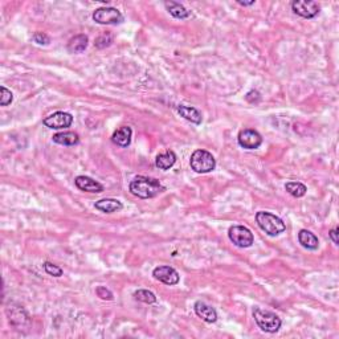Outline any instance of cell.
I'll return each instance as SVG.
<instances>
[{"label":"cell","mask_w":339,"mask_h":339,"mask_svg":"<svg viewBox=\"0 0 339 339\" xmlns=\"http://www.w3.org/2000/svg\"><path fill=\"white\" fill-rule=\"evenodd\" d=\"M165 187L161 182L147 176H135L130 183V192L139 199H151L162 194Z\"/></svg>","instance_id":"obj_1"},{"label":"cell","mask_w":339,"mask_h":339,"mask_svg":"<svg viewBox=\"0 0 339 339\" xmlns=\"http://www.w3.org/2000/svg\"><path fill=\"white\" fill-rule=\"evenodd\" d=\"M256 221L260 228L269 236H278L286 230V225L282 221V219L270 212H265V211L256 213Z\"/></svg>","instance_id":"obj_2"},{"label":"cell","mask_w":339,"mask_h":339,"mask_svg":"<svg viewBox=\"0 0 339 339\" xmlns=\"http://www.w3.org/2000/svg\"><path fill=\"white\" fill-rule=\"evenodd\" d=\"M253 317H255V321L257 323V326L265 331V333H277L280 327H281L282 322L280 320V317L277 314L272 313L269 310H264V309H260V307H256L253 310Z\"/></svg>","instance_id":"obj_3"},{"label":"cell","mask_w":339,"mask_h":339,"mask_svg":"<svg viewBox=\"0 0 339 339\" xmlns=\"http://www.w3.org/2000/svg\"><path fill=\"white\" fill-rule=\"evenodd\" d=\"M191 168L197 174H207L215 170L216 167V161L213 158L211 152L206 150H196L194 154L191 155L190 159Z\"/></svg>","instance_id":"obj_4"},{"label":"cell","mask_w":339,"mask_h":339,"mask_svg":"<svg viewBox=\"0 0 339 339\" xmlns=\"http://www.w3.org/2000/svg\"><path fill=\"white\" fill-rule=\"evenodd\" d=\"M93 20L96 23L104 24V26H116V24L122 23L123 16L117 8L102 7V8H98V10L94 11Z\"/></svg>","instance_id":"obj_5"},{"label":"cell","mask_w":339,"mask_h":339,"mask_svg":"<svg viewBox=\"0 0 339 339\" xmlns=\"http://www.w3.org/2000/svg\"><path fill=\"white\" fill-rule=\"evenodd\" d=\"M230 240L240 248H249L253 244V233L244 225H233L228 231Z\"/></svg>","instance_id":"obj_6"},{"label":"cell","mask_w":339,"mask_h":339,"mask_svg":"<svg viewBox=\"0 0 339 339\" xmlns=\"http://www.w3.org/2000/svg\"><path fill=\"white\" fill-rule=\"evenodd\" d=\"M291 10L298 16L311 19L320 13V6L311 0H294L291 3Z\"/></svg>","instance_id":"obj_7"},{"label":"cell","mask_w":339,"mask_h":339,"mask_svg":"<svg viewBox=\"0 0 339 339\" xmlns=\"http://www.w3.org/2000/svg\"><path fill=\"white\" fill-rule=\"evenodd\" d=\"M237 142L241 147L246 150H255L259 149L262 143V137L259 132L252 129H244L239 132L237 137Z\"/></svg>","instance_id":"obj_8"},{"label":"cell","mask_w":339,"mask_h":339,"mask_svg":"<svg viewBox=\"0 0 339 339\" xmlns=\"http://www.w3.org/2000/svg\"><path fill=\"white\" fill-rule=\"evenodd\" d=\"M42 122L49 129L61 130L71 126L72 122H73V117H72V114L65 113V111H56V113L47 117Z\"/></svg>","instance_id":"obj_9"},{"label":"cell","mask_w":339,"mask_h":339,"mask_svg":"<svg viewBox=\"0 0 339 339\" xmlns=\"http://www.w3.org/2000/svg\"><path fill=\"white\" fill-rule=\"evenodd\" d=\"M152 276H154L158 281L163 282L165 285H170V286L179 284V280H180V276H179L178 272L175 270L174 268H171V266H166V265L154 269Z\"/></svg>","instance_id":"obj_10"},{"label":"cell","mask_w":339,"mask_h":339,"mask_svg":"<svg viewBox=\"0 0 339 339\" xmlns=\"http://www.w3.org/2000/svg\"><path fill=\"white\" fill-rule=\"evenodd\" d=\"M7 314L10 317V322L19 330H21V327H27L29 325V317L23 307L10 306L7 309Z\"/></svg>","instance_id":"obj_11"},{"label":"cell","mask_w":339,"mask_h":339,"mask_svg":"<svg viewBox=\"0 0 339 339\" xmlns=\"http://www.w3.org/2000/svg\"><path fill=\"white\" fill-rule=\"evenodd\" d=\"M77 188H80L81 191H85V192H92V194H100L104 191V186L101 183H98L97 180L89 178V176H85V175H81L77 176L75 180Z\"/></svg>","instance_id":"obj_12"},{"label":"cell","mask_w":339,"mask_h":339,"mask_svg":"<svg viewBox=\"0 0 339 339\" xmlns=\"http://www.w3.org/2000/svg\"><path fill=\"white\" fill-rule=\"evenodd\" d=\"M194 309H195V313H196V315L199 317V318H201L204 322L215 323L217 321L216 310H215L213 307H211L210 305L204 304V302H201V301H197L196 304H195Z\"/></svg>","instance_id":"obj_13"},{"label":"cell","mask_w":339,"mask_h":339,"mask_svg":"<svg viewBox=\"0 0 339 339\" xmlns=\"http://www.w3.org/2000/svg\"><path fill=\"white\" fill-rule=\"evenodd\" d=\"M131 127L122 126L113 132L111 141H113V143H116L117 146H120V147H127V146L131 143Z\"/></svg>","instance_id":"obj_14"},{"label":"cell","mask_w":339,"mask_h":339,"mask_svg":"<svg viewBox=\"0 0 339 339\" xmlns=\"http://www.w3.org/2000/svg\"><path fill=\"white\" fill-rule=\"evenodd\" d=\"M298 241L304 248L310 249V251H315L320 246V241H318V237L314 235L313 232L307 230H301L298 233Z\"/></svg>","instance_id":"obj_15"},{"label":"cell","mask_w":339,"mask_h":339,"mask_svg":"<svg viewBox=\"0 0 339 339\" xmlns=\"http://www.w3.org/2000/svg\"><path fill=\"white\" fill-rule=\"evenodd\" d=\"M96 210L101 211L104 213H113L117 211H121L123 208L122 203L117 199H101V200L96 201L94 204Z\"/></svg>","instance_id":"obj_16"},{"label":"cell","mask_w":339,"mask_h":339,"mask_svg":"<svg viewBox=\"0 0 339 339\" xmlns=\"http://www.w3.org/2000/svg\"><path fill=\"white\" fill-rule=\"evenodd\" d=\"M175 162H176V154L171 150H167L156 156L155 166L161 170H170L175 165Z\"/></svg>","instance_id":"obj_17"},{"label":"cell","mask_w":339,"mask_h":339,"mask_svg":"<svg viewBox=\"0 0 339 339\" xmlns=\"http://www.w3.org/2000/svg\"><path fill=\"white\" fill-rule=\"evenodd\" d=\"M53 142L58 143L62 146H75L80 142V137L78 134L73 131H64V132H57L53 135Z\"/></svg>","instance_id":"obj_18"},{"label":"cell","mask_w":339,"mask_h":339,"mask_svg":"<svg viewBox=\"0 0 339 339\" xmlns=\"http://www.w3.org/2000/svg\"><path fill=\"white\" fill-rule=\"evenodd\" d=\"M178 111L183 118H186V120L190 121V122L195 123V125H200L201 121H203L201 113L197 109H195V107L180 105V106L178 107Z\"/></svg>","instance_id":"obj_19"},{"label":"cell","mask_w":339,"mask_h":339,"mask_svg":"<svg viewBox=\"0 0 339 339\" xmlns=\"http://www.w3.org/2000/svg\"><path fill=\"white\" fill-rule=\"evenodd\" d=\"M87 36L86 35H77L72 37L68 42V51L71 53H82L87 48Z\"/></svg>","instance_id":"obj_20"},{"label":"cell","mask_w":339,"mask_h":339,"mask_svg":"<svg viewBox=\"0 0 339 339\" xmlns=\"http://www.w3.org/2000/svg\"><path fill=\"white\" fill-rule=\"evenodd\" d=\"M165 6L166 8H167L168 12H170V15L174 16L175 19L183 20L191 16L190 11L186 10L180 3H176V2H166Z\"/></svg>","instance_id":"obj_21"},{"label":"cell","mask_w":339,"mask_h":339,"mask_svg":"<svg viewBox=\"0 0 339 339\" xmlns=\"http://www.w3.org/2000/svg\"><path fill=\"white\" fill-rule=\"evenodd\" d=\"M285 190H286L291 196L302 197L306 194L307 188L305 184L300 183V182H289V183L285 184Z\"/></svg>","instance_id":"obj_22"},{"label":"cell","mask_w":339,"mask_h":339,"mask_svg":"<svg viewBox=\"0 0 339 339\" xmlns=\"http://www.w3.org/2000/svg\"><path fill=\"white\" fill-rule=\"evenodd\" d=\"M134 297L135 300L141 301V302H145V304H154L156 302L155 294L150 290H145V289H139L134 293Z\"/></svg>","instance_id":"obj_23"},{"label":"cell","mask_w":339,"mask_h":339,"mask_svg":"<svg viewBox=\"0 0 339 339\" xmlns=\"http://www.w3.org/2000/svg\"><path fill=\"white\" fill-rule=\"evenodd\" d=\"M111 42H113V37H111V35H109V33H104V35H101L100 37L96 40L94 46L97 47V48L102 49V48H106V47H109Z\"/></svg>","instance_id":"obj_24"},{"label":"cell","mask_w":339,"mask_h":339,"mask_svg":"<svg viewBox=\"0 0 339 339\" xmlns=\"http://www.w3.org/2000/svg\"><path fill=\"white\" fill-rule=\"evenodd\" d=\"M44 269H46V272L49 276H53V277H60V276H62V269L60 268V266H57V265L52 264V262H44Z\"/></svg>","instance_id":"obj_25"},{"label":"cell","mask_w":339,"mask_h":339,"mask_svg":"<svg viewBox=\"0 0 339 339\" xmlns=\"http://www.w3.org/2000/svg\"><path fill=\"white\" fill-rule=\"evenodd\" d=\"M0 91H2V100H0V105H2V106H8V105H10L13 100L12 93H11V92L4 86H2Z\"/></svg>","instance_id":"obj_26"},{"label":"cell","mask_w":339,"mask_h":339,"mask_svg":"<svg viewBox=\"0 0 339 339\" xmlns=\"http://www.w3.org/2000/svg\"><path fill=\"white\" fill-rule=\"evenodd\" d=\"M96 293H97V296L101 298V300L105 301L113 300V293H111L109 289H106L105 286H98L97 289H96Z\"/></svg>","instance_id":"obj_27"},{"label":"cell","mask_w":339,"mask_h":339,"mask_svg":"<svg viewBox=\"0 0 339 339\" xmlns=\"http://www.w3.org/2000/svg\"><path fill=\"white\" fill-rule=\"evenodd\" d=\"M33 40H35V42L40 44V46H48L49 42H51L49 36L42 32H36L35 35H33Z\"/></svg>","instance_id":"obj_28"},{"label":"cell","mask_w":339,"mask_h":339,"mask_svg":"<svg viewBox=\"0 0 339 339\" xmlns=\"http://www.w3.org/2000/svg\"><path fill=\"white\" fill-rule=\"evenodd\" d=\"M329 236H330V239L333 240L334 244H335V245H338V242H339L338 241V228H334V230L330 231Z\"/></svg>","instance_id":"obj_29"},{"label":"cell","mask_w":339,"mask_h":339,"mask_svg":"<svg viewBox=\"0 0 339 339\" xmlns=\"http://www.w3.org/2000/svg\"><path fill=\"white\" fill-rule=\"evenodd\" d=\"M237 3L240 4V6H252V4H255V0H252V2H241V0H239Z\"/></svg>","instance_id":"obj_30"}]
</instances>
